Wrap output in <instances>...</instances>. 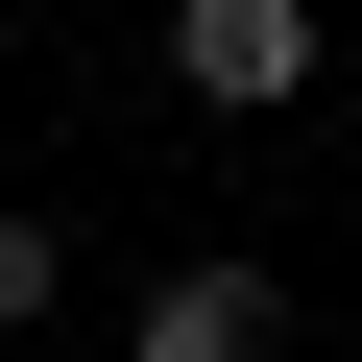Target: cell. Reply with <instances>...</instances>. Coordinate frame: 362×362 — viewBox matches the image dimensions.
<instances>
[{"instance_id": "cell-1", "label": "cell", "mask_w": 362, "mask_h": 362, "mask_svg": "<svg viewBox=\"0 0 362 362\" xmlns=\"http://www.w3.org/2000/svg\"><path fill=\"white\" fill-rule=\"evenodd\" d=\"M169 73H194L218 121H266V97H314V0H169Z\"/></svg>"}, {"instance_id": "cell-2", "label": "cell", "mask_w": 362, "mask_h": 362, "mask_svg": "<svg viewBox=\"0 0 362 362\" xmlns=\"http://www.w3.org/2000/svg\"><path fill=\"white\" fill-rule=\"evenodd\" d=\"M266 338H290V290H266V266H169V290L121 314V362H266Z\"/></svg>"}, {"instance_id": "cell-3", "label": "cell", "mask_w": 362, "mask_h": 362, "mask_svg": "<svg viewBox=\"0 0 362 362\" xmlns=\"http://www.w3.org/2000/svg\"><path fill=\"white\" fill-rule=\"evenodd\" d=\"M49 290H73V266H49V218H0V338H25Z\"/></svg>"}]
</instances>
